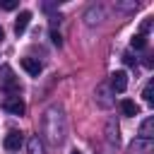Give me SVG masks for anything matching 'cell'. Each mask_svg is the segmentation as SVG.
I'll use <instances>...</instances> for the list:
<instances>
[{"label":"cell","mask_w":154,"mask_h":154,"mask_svg":"<svg viewBox=\"0 0 154 154\" xmlns=\"http://www.w3.org/2000/svg\"><path fill=\"white\" fill-rule=\"evenodd\" d=\"M0 87H2L5 91H10V94H19V84H17L10 65H2V67H0Z\"/></svg>","instance_id":"obj_1"},{"label":"cell","mask_w":154,"mask_h":154,"mask_svg":"<svg viewBox=\"0 0 154 154\" xmlns=\"http://www.w3.org/2000/svg\"><path fill=\"white\" fill-rule=\"evenodd\" d=\"M2 108L7 111V113H12V116H22L24 113V101L19 99V96H7L5 101H2Z\"/></svg>","instance_id":"obj_2"},{"label":"cell","mask_w":154,"mask_h":154,"mask_svg":"<svg viewBox=\"0 0 154 154\" xmlns=\"http://www.w3.org/2000/svg\"><path fill=\"white\" fill-rule=\"evenodd\" d=\"M2 144H5V149H7V152H17V149L24 144V137H22V132L12 130V132H7V135H5Z\"/></svg>","instance_id":"obj_3"},{"label":"cell","mask_w":154,"mask_h":154,"mask_svg":"<svg viewBox=\"0 0 154 154\" xmlns=\"http://www.w3.org/2000/svg\"><path fill=\"white\" fill-rule=\"evenodd\" d=\"M111 89L113 91H125L128 89V72L125 70H118L111 75Z\"/></svg>","instance_id":"obj_4"},{"label":"cell","mask_w":154,"mask_h":154,"mask_svg":"<svg viewBox=\"0 0 154 154\" xmlns=\"http://www.w3.org/2000/svg\"><path fill=\"white\" fill-rule=\"evenodd\" d=\"M19 65H22V67L26 70V75H31V77H38V75H41V70H43V67H41V63H38L36 58H22V60H19Z\"/></svg>","instance_id":"obj_5"},{"label":"cell","mask_w":154,"mask_h":154,"mask_svg":"<svg viewBox=\"0 0 154 154\" xmlns=\"http://www.w3.org/2000/svg\"><path fill=\"white\" fill-rule=\"evenodd\" d=\"M29 22H31V12H29V10H22V12H19V17H17V22H14V34H17V36H22V34L26 31Z\"/></svg>","instance_id":"obj_6"},{"label":"cell","mask_w":154,"mask_h":154,"mask_svg":"<svg viewBox=\"0 0 154 154\" xmlns=\"http://www.w3.org/2000/svg\"><path fill=\"white\" fill-rule=\"evenodd\" d=\"M108 94H111V87L108 84H99V89H96V103L101 106V108H108L113 101L108 99Z\"/></svg>","instance_id":"obj_7"},{"label":"cell","mask_w":154,"mask_h":154,"mask_svg":"<svg viewBox=\"0 0 154 154\" xmlns=\"http://www.w3.org/2000/svg\"><path fill=\"white\" fill-rule=\"evenodd\" d=\"M154 137V118H144L140 125V140H152Z\"/></svg>","instance_id":"obj_8"},{"label":"cell","mask_w":154,"mask_h":154,"mask_svg":"<svg viewBox=\"0 0 154 154\" xmlns=\"http://www.w3.org/2000/svg\"><path fill=\"white\" fill-rule=\"evenodd\" d=\"M152 152V140H137L132 144V154H149Z\"/></svg>","instance_id":"obj_9"},{"label":"cell","mask_w":154,"mask_h":154,"mask_svg":"<svg viewBox=\"0 0 154 154\" xmlns=\"http://www.w3.org/2000/svg\"><path fill=\"white\" fill-rule=\"evenodd\" d=\"M26 149H29V154H43V142L38 140V135L29 137V142H26Z\"/></svg>","instance_id":"obj_10"},{"label":"cell","mask_w":154,"mask_h":154,"mask_svg":"<svg viewBox=\"0 0 154 154\" xmlns=\"http://www.w3.org/2000/svg\"><path fill=\"white\" fill-rule=\"evenodd\" d=\"M120 108H123V113H125V116H137V113H140L137 103H135V101H130V99H123V101H120Z\"/></svg>","instance_id":"obj_11"},{"label":"cell","mask_w":154,"mask_h":154,"mask_svg":"<svg viewBox=\"0 0 154 154\" xmlns=\"http://www.w3.org/2000/svg\"><path fill=\"white\" fill-rule=\"evenodd\" d=\"M130 46H132L135 51H142V48H147V36H142V34H135V36L130 38Z\"/></svg>","instance_id":"obj_12"},{"label":"cell","mask_w":154,"mask_h":154,"mask_svg":"<svg viewBox=\"0 0 154 154\" xmlns=\"http://www.w3.org/2000/svg\"><path fill=\"white\" fill-rule=\"evenodd\" d=\"M152 94H154V82H149V84L144 87V91H142V99H144L147 103H152V101H154V96H152Z\"/></svg>","instance_id":"obj_13"},{"label":"cell","mask_w":154,"mask_h":154,"mask_svg":"<svg viewBox=\"0 0 154 154\" xmlns=\"http://www.w3.org/2000/svg\"><path fill=\"white\" fill-rule=\"evenodd\" d=\"M17 5H19L17 0H0V10H7V12H10V10H14Z\"/></svg>","instance_id":"obj_14"},{"label":"cell","mask_w":154,"mask_h":154,"mask_svg":"<svg viewBox=\"0 0 154 154\" xmlns=\"http://www.w3.org/2000/svg\"><path fill=\"white\" fill-rule=\"evenodd\" d=\"M149 29H152V17H147V19H144V22H142V31H140V34H142V36H144V34H147V31H149Z\"/></svg>","instance_id":"obj_15"},{"label":"cell","mask_w":154,"mask_h":154,"mask_svg":"<svg viewBox=\"0 0 154 154\" xmlns=\"http://www.w3.org/2000/svg\"><path fill=\"white\" fill-rule=\"evenodd\" d=\"M51 41H53L55 46H63V38H60V34H58V31H51Z\"/></svg>","instance_id":"obj_16"},{"label":"cell","mask_w":154,"mask_h":154,"mask_svg":"<svg viewBox=\"0 0 154 154\" xmlns=\"http://www.w3.org/2000/svg\"><path fill=\"white\" fill-rule=\"evenodd\" d=\"M123 63H125V65H135L137 60H135V58H132L130 53H125V55H123Z\"/></svg>","instance_id":"obj_17"},{"label":"cell","mask_w":154,"mask_h":154,"mask_svg":"<svg viewBox=\"0 0 154 154\" xmlns=\"http://www.w3.org/2000/svg\"><path fill=\"white\" fill-rule=\"evenodd\" d=\"M55 24H60V14H53L51 17V26H55Z\"/></svg>","instance_id":"obj_18"},{"label":"cell","mask_w":154,"mask_h":154,"mask_svg":"<svg viewBox=\"0 0 154 154\" xmlns=\"http://www.w3.org/2000/svg\"><path fill=\"white\" fill-rule=\"evenodd\" d=\"M2 38H5V29L0 26V41H2Z\"/></svg>","instance_id":"obj_19"},{"label":"cell","mask_w":154,"mask_h":154,"mask_svg":"<svg viewBox=\"0 0 154 154\" xmlns=\"http://www.w3.org/2000/svg\"><path fill=\"white\" fill-rule=\"evenodd\" d=\"M70 154H82V152H79V149H75V152H70Z\"/></svg>","instance_id":"obj_20"}]
</instances>
